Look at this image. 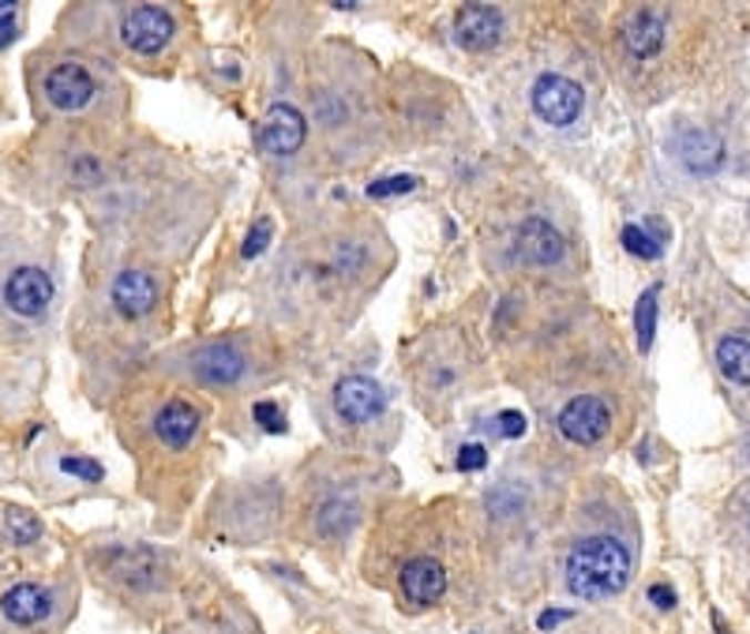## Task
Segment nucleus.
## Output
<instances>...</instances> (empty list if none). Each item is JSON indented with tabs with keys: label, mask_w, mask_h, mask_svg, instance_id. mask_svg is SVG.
<instances>
[{
	"label": "nucleus",
	"mask_w": 750,
	"mask_h": 634,
	"mask_svg": "<svg viewBox=\"0 0 750 634\" xmlns=\"http://www.w3.org/2000/svg\"><path fill=\"white\" fill-rule=\"evenodd\" d=\"M304 140H308V124H304L301 109H293V105H285V102L266 109L263 128H260L263 151L285 158V154H297L301 147H304Z\"/></svg>",
	"instance_id": "7"
},
{
	"label": "nucleus",
	"mask_w": 750,
	"mask_h": 634,
	"mask_svg": "<svg viewBox=\"0 0 750 634\" xmlns=\"http://www.w3.org/2000/svg\"><path fill=\"white\" fill-rule=\"evenodd\" d=\"M121 38L128 49H135V53L154 57V53H162L165 42L173 38V19L165 8H154V4L132 8L121 23Z\"/></svg>",
	"instance_id": "4"
},
{
	"label": "nucleus",
	"mask_w": 750,
	"mask_h": 634,
	"mask_svg": "<svg viewBox=\"0 0 750 634\" xmlns=\"http://www.w3.org/2000/svg\"><path fill=\"white\" fill-rule=\"evenodd\" d=\"M649 601H653L657 608H676V593L668 590V586H653V590H649Z\"/></svg>",
	"instance_id": "30"
},
{
	"label": "nucleus",
	"mask_w": 750,
	"mask_h": 634,
	"mask_svg": "<svg viewBox=\"0 0 750 634\" xmlns=\"http://www.w3.org/2000/svg\"><path fill=\"white\" fill-rule=\"evenodd\" d=\"M717 364L728 380L750 388V339L747 334H728V339H720L717 342Z\"/></svg>",
	"instance_id": "18"
},
{
	"label": "nucleus",
	"mask_w": 750,
	"mask_h": 634,
	"mask_svg": "<svg viewBox=\"0 0 750 634\" xmlns=\"http://www.w3.org/2000/svg\"><path fill=\"white\" fill-rule=\"evenodd\" d=\"M624 46L638 57V61L657 57L660 46H665V19L657 12H635L624 27Z\"/></svg>",
	"instance_id": "17"
},
{
	"label": "nucleus",
	"mask_w": 750,
	"mask_h": 634,
	"mask_svg": "<svg viewBox=\"0 0 750 634\" xmlns=\"http://www.w3.org/2000/svg\"><path fill=\"white\" fill-rule=\"evenodd\" d=\"M0 612L4 620H12L16 627H34L49 616V593L34 582H16L12 590L0 597Z\"/></svg>",
	"instance_id": "16"
},
{
	"label": "nucleus",
	"mask_w": 750,
	"mask_h": 634,
	"mask_svg": "<svg viewBox=\"0 0 750 634\" xmlns=\"http://www.w3.org/2000/svg\"><path fill=\"white\" fill-rule=\"evenodd\" d=\"M16 38V19H8V23H0V46H8Z\"/></svg>",
	"instance_id": "31"
},
{
	"label": "nucleus",
	"mask_w": 750,
	"mask_h": 634,
	"mask_svg": "<svg viewBox=\"0 0 750 634\" xmlns=\"http://www.w3.org/2000/svg\"><path fill=\"white\" fill-rule=\"evenodd\" d=\"M53 301V282L42 266H19L8 274L4 282V304L23 320H38L45 312V304Z\"/></svg>",
	"instance_id": "6"
},
{
	"label": "nucleus",
	"mask_w": 750,
	"mask_h": 634,
	"mask_svg": "<svg viewBox=\"0 0 750 634\" xmlns=\"http://www.w3.org/2000/svg\"><path fill=\"white\" fill-rule=\"evenodd\" d=\"M113 304L124 320H143V315H151L158 304L154 279L143 271H121L113 279Z\"/></svg>",
	"instance_id": "12"
},
{
	"label": "nucleus",
	"mask_w": 750,
	"mask_h": 634,
	"mask_svg": "<svg viewBox=\"0 0 750 634\" xmlns=\"http://www.w3.org/2000/svg\"><path fill=\"white\" fill-rule=\"evenodd\" d=\"M8 19H16V4L12 0H0V23H8Z\"/></svg>",
	"instance_id": "32"
},
{
	"label": "nucleus",
	"mask_w": 750,
	"mask_h": 634,
	"mask_svg": "<svg viewBox=\"0 0 750 634\" xmlns=\"http://www.w3.org/2000/svg\"><path fill=\"white\" fill-rule=\"evenodd\" d=\"M383 405H387V394L368 375H345L334 388V410L345 424H368L379 417Z\"/></svg>",
	"instance_id": "5"
},
{
	"label": "nucleus",
	"mask_w": 750,
	"mask_h": 634,
	"mask_svg": "<svg viewBox=\"0 0 750 634\" xmlns=\"http://www.w3.org/2000/svg\"><path fill=\"white\" fill-rule=\"evenodd\" d=\"M271 237H274L271 218H260V222L252 225L249 241H244V260H255V255H263V252H266V244H271Z\"/></svg>",
	"instance_id": "23"
},
{
	"label": "nucleus",
	"mask_w": 750,
	"mask_h": 634,
	"mask_svg": "<svg viewBox=\"0 0 750 634\" xmlns=\"http://www.w3.org/2000/svg\"><path fill=\"white\" fill-rule=\"evenodd\" d=\"M4 530H8V537H12L16 544H34L38 537H42V522H38L34 514L23 511V507H12L4 514Z\"/></svg>",
	"instance_id": "20"
},
{
	"label": "nucleus",
	"mask_w": 750,
	"mask_h": 634,
	"mask_svg": "<svg viewBox=\"0 0 750 634\" xmlns=\"http://www.w3.org/2000/svg\"><path fill=\"white\" fill-rule=\"evenodd\" d=\"M559 435L570 443H578V447H589V443L605 440L608 429H611V410L605 399H597V394H578V399H570L567 405L559 410Z\"/></svg>",
	"instance_id": "3"
},
{
	"label": "nucleus",
	"mask_w": 750,
	"mask_h": 634,
	"mask_svg": "<svg viewBox=\"0 0 750 634\" xmlns=\"http://www.w3.org/2000/svg\"><path fill=\"white\" fill-rule=\"evenodd\" d=\"M61 470L64 473H72V477H83V481H102V465L98 462H91V459H61Z\"/></svg>",
	"instance_id": "25"
},
{
	"label": "nucleus",
	"mask_w": 750,
	"mask_h": 634,
	"mask_svg": "<svg viewBox=\"0 0 750 634\" xmlns=\"http://www.w3.org/2000/svg\"><path fill=\"white\" fill-rule=\"evenodd\" d=\"M499 34H503V16H499V8H491V4H466V8H458V16H454V38H458L462 49L480 53V49L496 46Z\"/></svg>",
	"instance_id": "10"
},
{
	"label": "nucleus",
	"mask_w": 750,
	"mask_h": 634,
	"mask_svg": "<svg viewBox=\"0 0 750 634\" xmlns=\"http://www.w3.org/2000/svg\"><path fill=\"white\" fill-rule=\"evenodd\" d=\"M635 331H638V350H649V345H653V334H657V285H649V290L638 296Z\"/></svg>",
	"instance_id": "19"
},
{
	"label": "nucleus",
	"mask_w": 750,
	"mask_h": 634,
	"mask_svg": "<svg viewBox=\"0 0 750 634\" xmlns=\"http://www.w3.org/2000/svg\"><path fill=\"white\" fill-rule=\"evenodd\" d=\"M402 593H406L409 604H436L443 593H447V571L439 567L432 556H417L406 563L402 571Z\"/></svg>",
	"instance_id": "13"
},
{
	"label": "nucleus",
	"mask_w": 750,
	"mask_h": 634,
	"mask_svg": "<svg viewBox=\"0 0 750 634\" xmlns=\"http://www.w3.org/2000/svg\"><path fill=\"white\" fill-rule=\"evenodd\" d=\"M417 188V177L409 173H394V177H383V181H372L368 184V195L372 200H387V195H406Z\"/></svg>",
	"instance_id": "22"
},
{
	"label": "nucleus",
	"mask_w": 750,
	"mask_h": 634,
	"mask_svg": "<svg viewBox=\"0 0 750 634\" xmlns=\"http://www.w3.org/2000/svg\"><path fill=\"white\" fill-rule=\"evenodd\" d=\"M252 417H255V424H263L266 432H285V417L274 402H255Z\"/></svg>",
	"instance_id": "24"
},
{
	"label": "nucleus",
	"mask_w": 750,
	"mask_h": 634,
	"mask_svg": "<svg viewBox=\"0 0 750 634\" xmlns=\"http://www.w3.org/2000/svg\"><path fill=\"white\" fill-rule=\"evenodd\" d=\"M630 582V552L616 537H586L567 556V590L581 601H608Z\"/></svg>",
	"instance_id": "1"
},
{
	"label": "nucleus",
	"mask_w": 750,
	"mask_h": 634,
	"mask_svg": "<svg viewBox=\"0 0 750 634\" xmlns=\"http://www.w3.org/2000/svg\"><path fill=\"white\" fill-rule=\"evenodd\" d=\"M45 98L57 109H64V113H75V109H83L94 98V79L83 64L64 61L45 76Z\"/></svg>",
	"instance_id": "9"
},
{
	"label": "nucleus",
	"mask_w": 750,
	"mask_h": 634,
	"mask_svg": "<svg viewBox=\"0 0 750 634\" xmlns=\"http://www.w3.org/2000/svg\"><path fill=\"white\" fill-rule=\"evenodd\" d=\"M724 140L717 132H706V128H690V132L679 135V162L687 165L695 177H713L720 165H724Z\"/></svg>",
	"instance_id": "11"
},
{
	"label": "nucleus",
	"mask_w": 750,
	"mask_h": 634,
	"mask_svg": "<svg viewBox=\"0 0 750 634\" xmlns=\"http://www.w3.org/2000/svg\"><path fill=\"white\" fill-rule=\"evenodd\" d=\"M515 244H518V255L533 266H556L562 255H567V244H562V237L556 225L548 222V218H526V222L518 225L515 233Z\"/></svg>",
	"instance_id": "8"
},
{
	"label": "nucleus",
	"mask_w": 750,
	"mask_h": 634,
	"mask_svg": "<svg viewBox=\"0 0 750 634\" xmlns=\"http://www.w3.org/2000/svg\"><path fill=\"white\" fill-rule=\"evenodd\" d=\"M624 244L630 255H641V260H657V255L665 252V248H660L665 241L649 230H641V225H624Z\"/></svg>",
	"instance_id": "21"
},
{
	"label": "nucleus",
	"mask_w": 750,
	"mask_h": 634,
	"mask_svg": "<svg viewBox=\"0 0 750 634\" xmlns=\"http://www.w3.org/2000/svg\"><path fill=\"white\" fill-rule=\"evenodd\" d=\"M154 432H158V440H162L165 447L184 451L188 443L195 440V432H200V413H195L188 402L173 399V402H165L162 410H158V417H154Z\"/></svg>",
	"instance_id": "15"
},
{
	"label": "nucleus",
	"mask_w": 750,
	"mask_h": 634,
	"mask_svg": "<svg viewBox=\"0 0 750 634\" xmlns=\"http://www.w3.org/2000/svg\"><path fill=\"white\" fill-rule=\"evenodd\" d=\"M485 465H488V451L480 447V443H469V447L458 451V470L477 473V470H485Z\"/></svg>",
	"instance_id": "26"
},
{
	"label": "nucleus",
	"mask_w": 750,
	"mask_h": 634,
	"mask_svg": "<svg viewBox=\"0 0 750 634\" xmlns=\"http://www.w3.org/2000/svg\"><path fill=\"white\" fill-rule=\"evenodd\" d=\"M581 105H586V91L575 83V79L559 76V72H545L533 83V109L537 117L551 128H567L581 117Z\"/></svg>",
	"instance_id": "2"
},
{
	"label": "nucleus",
	"mask_w": 750,
	"mask_h": 634,
	"mask_svg": "<svg viewBox=\"0 0 750 634\" xmlns=\"http://www.w3.org/2000/svg\"><path fill=\"white\" fill-rule=\"evenodd\" d=\"M357 266H361V248H342V252H338V271L353 274Z\"/></svg>",
	"instance_id": "28"
},
{
	"label": "nucleus",
	"mask_w": 750,
	"mask_h": 634,
	"mask_svg": "<svg viewBox=\"0 0 750 634\" xmlns=\"http://www.w3.org/2000/svg\"><path fill=\"white\" fill-rule=\"evenodd\" d=\"M192 369L200 375L203 383H214V388H230L244 375V356L233 350V345L225 342H214V345H203V350H195L192 356Z\"/></svg>",
	"instance_id": "14"
},
{
	"label": "nucleus",
	"mask_w": 750,
	"mask_h": 634,
	"mask_svg": "<svg viewBox=\"0 0 750 634\" xmlns=\"http://www.w3.org/2000/svg\"><path fill=\"white\" fill-rule=\"evenodd\" d=\"M526 413H518V410H507V413H499V435H507V440H518V435H526Z\"/></svg>",
	"instance_id": "27"
},
{
	"label": "nucleus",
	"mask_w": 750,
	"mask_h": 634,
	"mask_svg": "<svg viewBox=\"0 0 750 634\" xmlns=\"http://www.w3.org/2000/svg\"><path fill=\"white\" fill-rule=\"evenodd\" d=\"M747 526H750V522H747Z\"/></svg>",
	"instance_id": "33"
},
{
	"label": "nucleus",
	"mask_w": 750,
	"mask_h": 634,
	"mask_svg": "<svg viewBox=\"0 0 750 634\" xmlns=\"http://www.w3.org/2000/svg\"><path fill=\"white\" fill-rule=\"evenodd\" d=\"M562 620H570V612H562V608H548V612H540L537 627H540V631H551V627H559Z\"/></svg>",
	"instance_id": "29"
}]
</instances>
